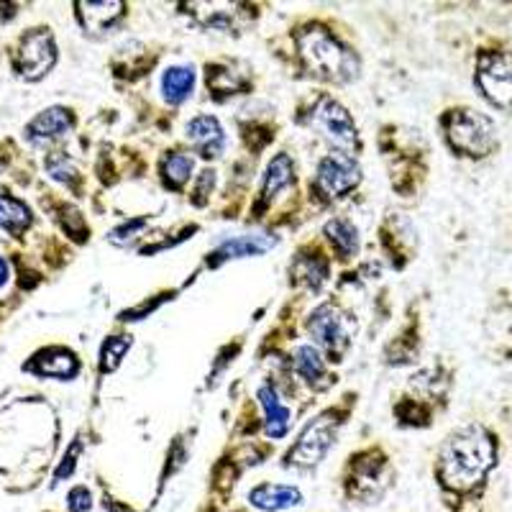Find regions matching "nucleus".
I'll return each instance as SVG.
<instances>
[{
  "mask_svg": "<svg viewBox=\"0 0 512 512\" xmlns=\"http://www.w3.org/2000/svg\"><path fill=\"white\" fill-rule=\"evenodd\" d=\"M359 180V162L344 152L328 154V157L318 164V175H315L320 192L328 195V198H341V195H346L349 190H354V187L359 185Z\"/></svg>",
  "mask_w": 512,
  "mask_h": 512,
  "instance_id": "0eeeda50",
  "label": "nucleus"
},
{
  "mask_svg": "<svg viewBox=\"0 0 512 512\" xmlns=\"http://www.w3.org/2000/svg\"><path fill=\"white\" fill-rule=\"evenodd\" d=\"M128 349H131V338H108L103 344V351H100V369L113 372Z\"/></svg>",
  "mask_w": 512,
  "mask_h": 512,
  "instance_id": "b1692460",
  "label": "nucleus"
},
{
  "mask_svg": "<svg viewBox=\"0 0 512 512\" xmlns=\"http://www.w3.org/2000/svg\"><path fill=\"white\" fill-rule=\"evenodd\" d=\"M192 85H195V72L190 67H169L162 77L164 98L169 103H182L192 93Z\"/></svg>",
  "mask_w": 512,
  "mask_h": 512,
  "instance_id": "a211bd4d",
  "label": "nucleus"
},
{
  "mask_svg": "<svg viewBox=\"0 0 512 512\" xmlns=\"http://www.w3.org/2000/svg\"><path fill=\"white\" fill-rule=\"evenodd\" d=\"M308 328L310 333H313L315 341H318L323 349L333 351V354H341V351L349 346V320H346L344 313H338V308H333V305H320V308L310 315Z\"/></svg>",
  "mask_w": 512,
  "mask_h": 512,
  "instance_id": "1a4fd4ad",
  "label": "nucleus"
},
{
  "mask_svg": "<svg viewBox=\"0 0 512 512\" xmlns=\"http://www.w3.org/2000/svg\"><path fill=\"white\" fill-rule=\"evenodd\" d=\"M31 223V213L24 203L8 198V195H0V228L6 231H24Z\"/></svg>",
  "mask_w": 512,
  "mask_h": 512,
  "instance_id": "aec40b11",
  "label": "nucleus"
},
{
  "mask_svg": "<svg viewBox=\"0 0 512 512\" xmlns=\"http://www.w3.org/2000/svg\"><path fill=\"white\" fill-rule=\"evenodd\" d=\"M70 128H72L70 111H64V108H49V111L39 113V116L26 126V136H29L34 144H41V141L62 139Z\"/></svg>",
  "mask_w": 512,
  "mask_h": 512,
  "instance_id": "ddd939ff",
  "label": "nucleus"
},
{
  "mask_svg": "<svg viewBox=\"0 0 512 512\" xmlns=\"http://www.w3.org/2000/svg\"><path fill=\"white\" fill-rule=\"evenodd\" d=\"M77 456H80V443H75V446L70 448V454L64 456V461H62V464H59L57 474H54V484H59V482H62L64 477H70V474L75 472Z\"/></svg>",
  "mask_w": 512,
  "mask_h": 512,
  "instance_id": "cd10ccee",
  "label": "nucleus"
},
{
  "mask_svg": "<svg viewBox=\"0 0 512 512\" xmlns=\"http://www.w3.org/2000/svg\"><path fill=\"white\" fill-rule=\"evenodd\" d=\"M274 244H277V241L269 239V236H239V239H231V241H226L223 246H218V249L213 251V259H210V264L216 267V264L228 262V259H241V256L264 254V251L272 249Z\"/></svg>",
  "mask_w": 512,
  "mask_h": 512,
  "instance_id": "2eb2a0df",
  "label": "nucleus"
},
{
  "mask_svg": "<svg viewBox=\"0 0 512 512\" xmlns=\"http://www.w3.org/2000/svg\"><path fill=\"white\" fill-rule=\"evenodd\" d=\"M497 466V443L482 425H464L438 454V479L456 497L474 495Z\"/></svg>",
  "mask_w": 512,
  "mask_h": 512,
  "instance_id": "f257e3e1",
  "label": "nucleus"
},
{
  "mask_svg": "<svg viewBox=\"0 0 512 512\" xmlns=\"http://www.w3.org/2000/svg\"><path fill=\"white\" fill-rule=\"evenodd\" d=\"M256 397H259L264 413H267V433H269V436H272V438L285 436L287 428H290V410H287V405H282V400L277 397V392H274L269 384L259 387Z\"/></svg>",
  "mask_w": 512,
  "mask_h": 512,
  "instance_id": "dca6fc26",
  "label": "nucleus"
},
{
  "mask_svg": "<svg viewBox=\"0 0 512 512\" xmlns=\"http://www.w3.org/2000/svg\"><path fill=\"white\" fill-rule=\"evenodd\" d=\"M8 282V262L0 256V287H6Z\"/></svg>",
  "mask_w": 512,
  "mask_h": 512,
  "instance_id": "c85d7f7f",
  "label": "nucleus"
},
{
  "mask_svg": "<svg viewBox=\"0 0 512 512\" xmlns=\"http://www.w3.org/2000/svg\"><path fill=\"white\" fill-rule=\"evenodd\" d=\"M80 8L82 26L93 34L108 31L118 18L123 16V3L118 0H103V3H77Z\"/></svg>",
  "mask_w": 512,
  "mask_h": 512,
  "instance_id": "4468645a",
  "label": "nucleus"
},
{
  "mask_svg": "<svg viewBox=\"0 0 512 512\" xmlns=\"http://www.w3.org/2000/svg\"><path fill=\"white\" fill-rule=\"evenodd\" d=\"M57 62V47H54V36L47 29H34L21 41V52H18V70L26 80H39L47 75Z\"/></svg>",
  "mask_w": 512,
  "mask_h": 512,
  "instance_id": "6e6552de",
  "label": "nucleus"
},
{
  "mask_svg": "<svg viewBox=\"0 0 512 512\" xmlns=\"http://www.w3.org/2000/svg\"><path fill=\"white\" fill-rule=\"evenodd\" d=\"M90 507H93V495H90L88 487L70 489V495H67V510H70V512H90Z\"/></svg>",
  "mask_w": 512,
  "mask_h": 512,
  "instance_id": "a878e982",
  "label": "nucleus"
},
{
  "mask_svg": "<svg viewBox=\"0 0 512 512\" xmlns=\"http://www.w3.org/2000/svg\"><path fill=\"white\" fill-rule=\"evenodd\" d=\"M29 369L36 374H44V377L67 379V377H75L80 367H77V359L70 354V351L49 349L41 356H36V364H31Z\"/></svg>",
  "mask_w": 512,
  "mask_h": 512,
  "instance_id": "f3484780",
  "label": "nucleus"
},
{
  "mask_svg": "<svg viewBox=\"0 0 512 512\" xmlns=\"http://www.w3.org/2000/svg\"><path fill=\"white\" fill-rule=\"evenodd\" d=\"M297 44H300L305 64L323 80L351 82L359 75V62H356L354 52H349L344 44H338L328 31L313 26L300 34Z\"/></svg>",
  "mask_w": 512,
  "mask_h": 512,
  "instance_id": "f03ea898",
  "label": "nucleus"
},
{
  "mask_svg": "<svg viewBox=\"0 0 512 512\" xmlns=\"http://www.w3.org/2000/svg\"><path fill=\"white\" fill-rule=\"evenodd\" d=\"M249 505L262 512H285L303 505V492L292 484H259L249 492Z\"/></svg>",
  "mask_w": 512,
  "mask_h": 512,
  "instance_id": "9d476101",
  "label": "nucleus"
},
{
  "mask_svg": "<svg viewBox=\"0 0 512 512\" xmlns=\"http://www.w3.org/2000/svg\"><path fill=\"white\" fill-rule=\"evenodd\" d=\"M318 126L331 136L336 144L351 146L356 141V126L351 121V116L346 113L344 105H338L336 100H323L318 108Z\"/></svg>",
  "mask_w": 512,
  "mask_h": 512,
  "instance_id": "9b49d317",
  "label": "nucleus"
},
{
  "mask_svg": "<svg viewBox=\"0 0 512 512\" xmlns=\"http://www.w3.org/2000/svg\"><path fill=\"white\" fill-rule=\"evenodd\" d=\"M328 239L336 244V249L344 256H351L356 249H359V233H356L354 223L346 221V218H336L326 226Z\"/></svg>",
  "mask_w": 512,
  "mask_h": 512,
  "instance_id": "412c9836",
  "label": "nucleus"
},
{
  "mask_svg": "<svg viewBox=\"0 0 512 512\" xmlns=\"http://www.w3.org/2000/svg\"><path fill=\"white\" fill-rule=\"evenodd\" d=\"M448 144L466 157H487L497 144L495 123L477 111H454L446 118Z\"/></svg>",
  "mask_w": 512,
  "mask_h": 512,
  "instance_id": "7ed1b4c3",
  "label": "nucleus"
},
{
  "mask_svg": "<svg viewBox=\"0 0 512 512\" xmlns=\"http://www.w3.org/2000/svg\"><path fill=\"white\" fill-rule=\"evenodd\" d=\"M47 169H49V175L54 177V180H70L72 175H75V167H72V162L67 157H52L47 162Z\"/></svg>",
  "mask_w": 512,
  "mask_h": 512,
  "instance_id": "bb28decb",
  "label": "nucleus"
},
{
  "mask_svg": "<svg viewBox=\"0 0 512 512\" xmlns=\"http://www.w3.org/2000/svg\"><path fill=\"white\" fill-rule=\"evenodd\" d=\"M192 167H195V162H192V157H187V154H169V157L164 159V177H167L169 185L180 187L190 180Z\"/></svg>",
  "mask_w": 512,
  "mask_h": 512,
  "instance_id": "5701e85b",
  "label": "nucleus"
},
{
  "mask_svg": "<svg viewBox=\"0 0 512 512\" xmlns=\"http://www.w3.org/2000/svg\"><path fill=\"white\" fill-rule=\"evenodd\" d=\"M336 418L333 415H320L318 420L308 425L295 443L290 454H287V466H297V469H313L320 461L326 459L328 451L336 441Z\"/></svg>",
  "mask_w": 512,
  "mask_h": 512,
  "instance_id": "423d86ee",
  "label": "nucleus"
},
{
  "mask_svg": "<svg viewBox=\"0 0 512 512\" xmlns=\"http://www.w3.org/2000/svg\"><path fill=\"white\" fill-rule=\"evenodd\" d=\"M295 274H297V280L308 282L313 290H318V287L326 282L328 269H326V262H320V259H315L313 256V259H300V262L295 264Z\"/></svg>",
  "mask_w": 512,
  "mask_h": 512,
  "instance_id": "393cba45",
  "label": "nucleus"
},
{
  "mask_svg": "<svg viewBox=\"0 0 512 512\" xmlns=\"http://www.w3.org/2000/svg\"><path fill=\"white\" fill-rule=\"evenodd\" d=\"M292 182V162L287 154H280V157H274L272 164H269L267 169V180H264V203H269V200L277 195L280 190H285L287 185Z\"/></svg>",
  "mask_w": 512,
  "mask_h": 512,
  "instance_id": "6ab92c4d",
  "label": "nucleus"
},
{
  "mask_svg": "<svg viewBox=\"0 0 512 512\" xmlns=\"http://www.w3.org/2000/svg\"><path fill=\"white\" fill-rule=\"evenodd\" d=\"M187 141H190L195 149H198L203 157H218L223 152V144H226V136H223V128L218 123V118L213 116H198L187 123Z\"/></svg>",
  "mask_w": 512,
  "mask_h": 512,
  "instance_id": "f8f14e48",
  "label": "nucleus"
},
{
  "mask_svg": "<svg viewBox=\"0 0 512 512\" xmlns=\"http://www.w3.org/2000/svg\"><path fill=\"white\" fill-rule=\"evenodd\" d=\"M351 472L346 477V497L356 505H377L392 484V469L379 454H364L351 459Z\"/></svg>",
  "mask_w": 512,
  "mask_h": 512,
  "instance_id": "20e7f679",
  "label": "nucleus"
},
{
  "mask_svg": "<svg viewBox=\"0 0 512 512\" xmlns=\"http://www.w3.org/2000/svg\"><path fill=\"white\" fill-rule=\"evenodd\" d=\"M295 367L308 382H315V379H320L326 374L323 356H320V351L315 349V346H300V349L295 351Z\"/></svg>",
  "mask_w": 512,
  "mask_h": 512,
  "instance_id": "4be33fe9",
  "label": "nucleus"
},
{
  "mask_svg": "<svg viewBox=\"0 0 512 512\" xmlns=\"http://www.w3.org/2000/svg\"><path fill=\"white\" fill-rule=\"evenodd\" d=\"M477 82L484 98L502 111L512 113V54L489 52L482 54L477 70Z\"/></svg>",
  "mask_w": 512,
  "mask_h": 512,
  "instance_id": "39448f33",
  "label": "nucleus"
}]
</instances>
